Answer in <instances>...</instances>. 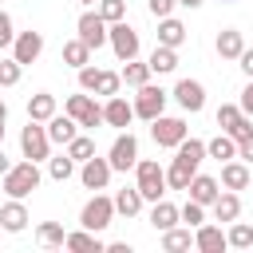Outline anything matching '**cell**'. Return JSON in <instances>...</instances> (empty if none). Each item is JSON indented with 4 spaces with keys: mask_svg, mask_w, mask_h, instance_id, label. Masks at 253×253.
I'll return each mask as SVG.
<instances>
[{
    "mask_svg": "<svg viewBox=\"0 0 253 253\" xmlns=\"http://www.w3.org/2000/svg\"><path fill=\"white\" fill-rule=\"evenodd\" d=\"M63 249H75V253H103L107 241H103L99 233H91V229H75V233L63 237Z\"/></svg>",
    "mask_w": 253,
    "mask_h": 253,
    "instance_id": "20",
    "label": "cell"
},
{
    "mask_svg": "<svg viewBox=\"0 0 253 253\" xmlns=\"http://www.w3.org/2000/svg\"><path fill=\"white\" fill-rule=\"evenodd\" d=\"M63 237H67V233H63L59 221H40V225H36V241H40L43 249H63Z\"/></svg>",
    "mask_w": 253,
    "mask_h": 253,
    "instance_id": "31",
    "label": "cell"
},
{
    "mask_svg": "<svg viewBox=\"0 0 253 253\" xmlns=\"http://www.w3.org/2000/svg\"><path fill=\"white\" fill-rule=\"evenodd\" d=\"M119 91H123V75H119V71H103L95 95H107V99H111V95H119Z\"/></svg>",
    "mask_w": 253,
    "mask_h": 253,
    "instance_id": "43",
    "label": "cell"
},
{
    "mask_svg": "<svg viewBox=\"0 0 253 253\" xmlns=\"http://www.w3.org/2000/svg\"><path fill=\"white\" fill-rule=\"evenodd\" d=\"M186 194H190L198 206H213V198L221 194V182H217V178H210V174H194V178H190V186H186Z\"/></svg>",
    "mask_w": 253,
    "mask_h": 253,
    "instance_id": "17",
    "label": "cell"
},
{
    "mask_svg": "<svg viewBox=\"0 0 253 253\" xmlns=\"http://www.w3.org/2000/svg\"><path fill=\"white\" fill-rule=\"evenodd\" d=\"M99 79H103V67H79V91H99Z\"/></svg>",
    "mask_w": 253,
    "mask_h": 253,
    "instance_id": "42",
    "label": "cell"
},
{
    "mask_svg": "<svg viewBox=\"0 0 253 253\" xmlns=\"http://www.w3.org/2000/svg\"><path fill=\"white\" fill-rule=\"evenodd\" d=\"M178 221H186V225H190V229H198V225H202V221H206V206H198V202H194V198H190V202H186V206H182V210H178Z\"/></svg>",
    "mask_w": 253,
    "mask_h": 253,
    "instance_id": "39",
    "label": "cell"
},
{
    "mask_svg": "<svg viewBox=\"0 0 253 253\" xmlns=\"http://www.w3.org/2000/svg\"><path fill=\"white\" fill-rule=\"evenodd\" d=\"M194 174H198V170H194V166H186V162H182V158H174V162H170V166H166V190H186V186H190V178H194Z\"/></svg>",
    "mask_w": 253,
    "mask_h": 253,
    "instance_id": "30",
    "label": "cell"
},
{
    "mask_svg": "<svg viewBox=\"0 0 253 253\" xmlns=\"http://www.w3.org/2000/svg\"><path fill=\"white\" fill-rule=\"evenodd\" d=\"M237 158H241V162H253V134L237 138Z\"/></svg>",
    "mask_w": 253,
    "mask_h": 253,
    "instance_id": "47",
    "label": "cell"
},
{
    "mask_svg": "<svg viewBox=\"0 0 253 253\" xmlns=\"http://www.w3.org/2000/svg\"><path fill=\"white\" fill-rule=\"evenodd\" d=\"M63 63H67V67H75V71H79V67H87V63H91V47H87L79 36H75V40H67V43H63Z\"/></svg>",
    "mask_w": 253,
    "mask_h": 253,
    "instance_id": "29",
    "label": "cell"
},
{
    "mask_svg": "<svg viewBox=\"0 0 253 253\" xmlns=\"http://www.w3.org/2000/svg\"><path fill=\"white\" fill-rule=\"evenodd\" d=\"M8 166H12V158H8V154H4V142H0V174H4V170H8Z\"/></svg>",
    "mask_w": 253,
    "mask_h": 253,
    "instance_id": "49",
    "label": "cell"
},
{
    "mask_svg": "<svg viewBox=\"0 0 253 253\" xmlns=\"http://www.w3.org/2000/svg\"><path fill=\"white\" fill-rule=\"evenodd\" d=\"M146 8H150V16H154V20L174 16V0H146Z\"/></svg>",
    "mask_w": 253,
    "mask_h": 253,
    "instance_id": "45",
    "label": "cell"
},
{
    "mask_svg": "<svg viewBox=\"0 0 253 253\" xmlns=\"http://www.w3.org/2000/svg\"><path fill=\"white\" fill-rule=\"evenodd\" d=\"M130 119H134V107H130L123 95H111V99L103 103V123H107V126L126 130V126H130Z\"/></svg>",
    "mask_w": 253,
    "mask_h": 253,
    "instance_id": "14",
    "label": "cell"
},
{
    "mask_svg": "<svg viewBox=\"0 0 253 253\" xmlns=\"http://www.w3.org/2000/svg\"><path fill=\"white\" fill-rule=\"evenodd\" d=\"M206 154H210V158H217V162H229V158H237V142L221 130L217 138H210V142H206Z\"/></svg>",
    "mask_w": 253,
    "mask_h": 253,
    "instance_id": "34",
    "label": "cell"
},
{
    "mask_svg": "<svg viewBox=\"0 0 253 253\" xmlns=\"http://www.w3.org/2000/svg\"><path fill=\"white\" fill-rule=\"evenodd\" d=\"M79 4H83V8H91V4H99V0H79Z\"/></svg>",
    "mask_w": 253,
    "mask_h": 253,
    "instance_id": "52",
    "label": "cell"
},
{
    "mask_svg": "<svg viewBox=\"0 0 253 253\" xmlns=\"http://www.w3.org/2000/svg\"><path fill=\"white\" fill-rule=\"evenodd\" d=\"M221 4H233V0H221Z\"/></svg>",
    "mask_w": 253,
    "mask_h": 253,
    "instance_id": "54",
    "label": "cell"
},
{
    "mask_svg": "<svg viewBox=\"0 0 253 253\" xmlns=\"http://www.w3.org/2000/svg\"><path fill=\"white\" fill-rule=\"evenodd\" d=\"M225 241H229V249H253V225L249 221H229Z\"/></svg>",
    "mask_w": 253,
    "mask_h": 253,
    "instance_id": "35",
    "label": "cell"
},
{
    "mask_svg": "<svg viewBox=\"0 0 253 253\" xmlns=\"http://www.w3.org/2000/svg\"><path fill=\"white\" fill-rule=\"evenodd\" d=\"M67 154H71L75 162H87V158L95 154V138H87V134H75V138L67 142Z\"/></svg>",
    "mask_w": 253,
    "mask_h": 253,
    "instance_id": "38",
    "label": "cell"
},
{
    "mask_svg": "<svg viewBox=\"0 0 253 253\" xmlns=\"http://www.w3.org/2000/svg\"><path fill=\"white\" fill-rule=\"evenodd\" d=\"M20 150H24V158H32V162H47V158H51V138H47V126L28 119V126L20 130Z\"/></svg>",
    "mask_w": 253,
    "mask_h": 253,
    "instance_id": "4",
    "label": "cell"
},
{
    "mask_svg": "<svg viewBox=\"0 0 253 253\" xmlns=\"http://www.w3.org/2000/svg\"><path fill=\"white\" fill-rule=\"evenodd\" d=\"M63 111L79 123V126H87V130H95V126H103V107L91 99V91H79V95H67V103H63Z\"/></svg>",
    "mask_w": 253,
    "mask_h": 253,
    "instance_id": "3",
    "label": "cell"
},
{
    "mask_svg": "<svg viewBox=\"0 0 253 253\" xmlns=\"http://www.w3.org/2000/svg\"><path fill=\"white\" fill-rule=\"evenodd\" d=\"M174 99H178V107L182 111H190V115H198L202 107H206V87L198 83V79H178V87L170 91Z\"/></svg>",
    "mask_w": 253,
    "mask_h": 253,
    "instance_id": "13",
    "label": "cell"
},
{
    "mask_svg": "<svg viewBox=\"0 0 253 253\" xmlns=\"http://www.w3.org/2000/svg\"><path fill=\"white\" fill-rule=\"evenodd\" d=\"M241 119H245V111H241L237 103H221V107H217V126H221L225 134H229V130H233Z\"/></svg>",
    "mask_w": 253,
    "mask_h": 253,
    "instance_id": "37",
    "label": "cell"
},
{
    "mask_svg": "<svg viewBox=\"0 0 253 253\" xmlns=\"http://www.w3.org/2000/svg\"><path fill=\"white\" fill-rule=\"evenodd\" d=\"M43 126H47V138H51V146H67V142H71V138L79 134V123H75V119H71L67 111H63V115L55 111V115H51V119H47Z\"/></svg>",
    "mask_w": 253,
    "mask_h": 253,
    "instance_id": "15",
    "label": "cell"
},
{
    "mask_svg": "<svg viewBox=\"0 0 253 253\" xmlns=\"http://www.w3.org/2000/svg\"><path fill=\"white\" fill-rule=\"evenodd\" d=\"M213 47H217V55H221V59H237V55L245 51V36H241L237 28H225V32H217Z\"/></svg>",
    "mask_w": 253,
    "mask_h": 253,
    "instance_id": "21",
    "label": "cell"
},
{
    "mask_svg": "<svg viewBox=\"0 0 253 253\" xmlns=\"http://www.w3.org/2000/svg\"><path fill=\"white\" fill-rule=\"evenodd\" d=\"M237 63H241V71H245V75L253 79V47H245V51L237 55Z\"/></svg>",
    "mask_w": 253,
    "mask_h": 253,
    "instance_id": "48",
    "label": "cell"
},
{
    "mask_svg": "<svg viewBox=\"0 0 253 253\" xmlns=\"http://www.w3.org/2000/svg\"><path fill=\"white\" fill-rule=\"evenodd\" d=\"M111 162L107 158H99V154H91L87 162H79V182L87 186V190H107V182H111Z\"/></svg>",
    "mask_w": 253,
    "mask_h": 253,
    "instance_id": "12",
    "label": "cell"
},
{
    "mask_svg": "<svg viewBox=\"0 0 253 253\" xmlns=\"http://www.w3.org/2000/svg\"><path fill=\"white\" fill-rule=\"evenodd\" d=\"M107 24H115V20H126V0H99V8H95Z\"/></svg>",
    "mask_w": 253,
    "mask_h": 253,
    "instance_id": "40",
    "label": "cell"
},
{
    "mask_svg": "<svg viewBox=\"0 0 253 253\" xmlns=\"http://www.w3.org/2000/svg\"><path fill=\"white\" fill-rule=\"evenodd\" d=\"M190 245H194V233H190V225H186V229H178V225L162 229V249H166V253H182V249H190Z\"/></svg>",
    "mask_w": 253,
    "mask_h": 253,
    "instance_id": "32",
    "label": "cell"
},
{
    "mask_svg": "<svg viewBox=\"0 0 253 253\" xmlns=\"http://www.w3.org/2000/svg\"><path fill=\"white\" fill-rule=\"evenodd\" d=\"M150 75H170V71H178V47H166V43H158L154 51H150Z\"/></svg>",
    "mask_w": 253,
    "mask_h": 253,
    "instance_id": "22",
    "label": "cell"
},
{
    "mask_svg": "<svg viewBox=\"0 0 253 253\" xmlns=\"http://www.w3.org/2000/svg\"><path fill=\"white\" fill-rule=\"evenodd\" d=\"M150 225L162 233V229H170V225H178V206L174 202H166V198H158V202H150Z\"/></svg>",
    "mask_w": 253,
    "mask_h": 253,
    "instance_id": "25",
    "label": "cell"
},
{
    "mask_svg": "<svg viewBox=\"0 0 253 253\" xmlns=\"http://www.w3.org/2000/svg\"><path fill=\"white\" fill-rule=\"evenodd\" d=\"M213 217H217V221H237V217H241V198H237V190H221V194L213 198Z\"/></svg>",
    "mask_w": 253,
    "mask_h": 253,
    "instance_id": "23",
    "label": "cell"
},
{
    "mask_svg": "<svg viewBox=\"0 0 253 253\" xmlns=\"http://www.w3.org/2000/svg\"><path fill=\"white\" fill-rule=\"evenodd\" d=\"M111 202H115V213H123V217H134V213L142 210V194H138V186H126V190H119Z\"/></svg>",
    "mask_w": 253,
    "mask_h": 253,
    "instance_id": "28",
    "label": "cell"
},
{
    "mask_svg": "<svg viewBox=\"0 0 253 253\" xmlns=\"http://www.w3.org/2000/svg\"><path fill=\"white\" fill-rule=\"evenodd\" d=\"M111 217H115V202H111L107 194H95V198L79 210V225L91 229V233H103V229L111 225Z\"/></svg>",
    "mask_w": 253,
    "mask_h": 253,
    "instance_id": "6",
    "label": "cell"
},
{
    "mask_svg": "<svg viewBox=\"0 0 253 253\" xmlns=\"http://www.w3.org/2000/svg\"><path fill=\"white\" fill-rule=\"evenodd\" d=\"M237 107H241V111H245V115L253 119V79H249V83L241 87V99H237Z\"/></svg>",
    "mask_w": 253,
    "mask_h": 253,
    "instance_id": "46",
    "label": "cell"
},
{
    "mask_svg": "<svg viewBox=\"0 0 253 253\" xmlns=\"http://www.w3.org/2000/svg\"><path fill=\"white\" fill-rule=\"evenodd\" d=\"M40 182H43V174H40V162H32V158L12 162V166L0 174V190H4L8 198H28L32 190H40Z\"/></svg>",
    "mask_w": 253,
    "mask_h": 253,
    "instance_id": "1",
    "label": "cell"
},
{
    "mask_svg": "<svg viewBox=\"0 0 253 253\" xmlns=\"http://www.w3.org/2000/svg\"><path fill=\"white\" fill-rule=\"evenodd\" d=\"M119 75H123V83H126V87H142V83H150V63H138V55H134V59H126V63H123V71H119Z\"/></svg>",
    "mask_w": 253,
    "mask_h": 253,
    "instance_id": "33",
    "label": "cell"
},
{
    "mask_svg": "<svg viewBox=\"0 0 253 253\" xmlns=\"http://www.w3.org/2000/svg\"><path fill=\"white\" fill-rule=\"evenodd\" d=\"M0 123H8V103L0 99Z\"/></svg>",
    "mask_w": 253,
    "mask_h": 253,
    "instance_id": "51",
    "label": "cell"
},
{
    "mask_svg": "<svg viewBox=\"0 0 253 253\" xmlns=\"http://www.w3.org/2000/svg\"><path fill=\"white\" fill-rule=\"evenodd\" d=\"M12 40H16V32H12V16L0 8V47H12Z\"/></svg>",
    "mask_w": 253,
    "mask_h": 253,
    "instance_id": "44",
    "label": "cell"
},
{
    "mask_svg": "<svg viewBox=\"0 0 253 253\" xmlns=\"http://www.w3.org/2000/svg\"><path fill=\"white\" fill-rule=\"evenodd\" d=\"M20 75H24V63H16V59H0V87H16Z\"/></svg>",
    "mask_w": 253,
    "mask_h": 253,
    "instance_id": "41",
    "label": "cell"
},
{
    "mask_svg": "<svg viewBox=\"0 0 253 253\" xmlns=\"http://www.w3.org/2000/svg\"><path fill=\"white\" fill-rule=\"evenodd\" d=\"M194 249H202V253H221V249H229V241H225V233H221V225H198L194 229Z\"/></svg>",
    "mask_w": 253,
    "mask_h": 253,
    "instance_id": "18",
    "label": "cell"
},
{
    "mask_svg": "<svg viewBox=\"0 0 253 253\" xmlns=\"http://www.w3.org/2000/svg\"><path fill=\"white\" fill-rule=\"evenodd\" d=\"M47 174H51L55 182H67V178L75 174V158H71L67 150H63L59 158H47Z\"/></svg>",
    "mask_w": 253,
    "mask_h": 253,
    "instance_id": "36",
    "label": "cell"
},
{
    "mask_svg": "<svg viewBox=\"0 0 253 253\" xmlns=\"http://www.w3.org/2000/svg\"><path fill=\"white\" fill-rule=\"evenodd\" d=\"M51 115H55V95L36 91V95L28 99V119H32V123H47Z\"/></svg>",
    "mask_w": 253,
    "mask_h": 253,
    "instance_id": "26",
    "label": "cell"
},
{
    "mask_svg": "<svg viewBox=\"0 0 253 253\" xmlns=\"http://www.w3.org/2000/svg\"><path fill=\"white\" fill-rule=\"evenodd\" d=\"M150 134H154V142L158 146H166V150H174L186 134H190V126H186V119H174V115H158V119H150Z\"/></svg>",
    "mask_w": 253,
    "mask_h": 253,
    "instance_id": "8",
    "label": "cell"
},
{
    "mask_svg": "<svg viewBox=\"0 0 253 253\" xmlns=\"http://www.w3.org/2000/svg\"><path fill=\"white\" fill-rule=\"evenodd\" d=\"M174 150H178L174 158H182V162H186V166H194V170L206 162V142H202V138H190V134H186V138H182Z\"/></svg>",
    "mask_w": 253,
    "mask_h": 253,
    "instance_id": "27",
    "label": "cell"
},
{
    "mask_svg": "<svg viewBox=\"0 0 253 253\" xmlns=\"http://www.w3.org/2000/svg\"><path fill=\"white\" fill-rule=\"evenodd\" d=\"M134 186H138L142 202H158L166 194V170L154 158H138L134 162Z\"/></svg>",
    "mask_w": 253,
    "mask_h": 253,
    "instance_id": "2",
    "label": "cell"
},
{
    "mask_svg": "<svg viewBox=\"0 0 253 253\" xmlns=\"http://www.w3.org/2000/svg\"><path fill=\"white\" fill-rule=\"evenodd\" d=\"M174 4H182V8H202L206 0H174Z\"/></svg>",
    "mask_w": 253,
    "mask_h": 253,
    "instance_id": "50",
    "label": "cell"
},
{
    "mask_svg": "<svg viewBox=\"0 0 253 253\" xmlns=\"http://www.w3.org/2000/svg\"><path fill=\"white\" fill-rule=\"evenodd\" d=\"M221 190H245L249 186V162H241V158H229V162H221Z\"/></svg>",
    "mask_w": 253,
    "mask_h": 253,
    "instance_id": "19",
    "label": "cell"
},
{
    "mask_svg": "<svg viewBox=\"0 0 253 253\" xmlns=\"http://www.w3.org/2000/svg\"><path fill=\"white\" fill-rule=\"evenodd\" d=\"M40 55H43V32H32V28H28V32H16V40H12V59L28 67V63H36Z\"/></svg>",
    "mask_w": 253,
    "mask_h": 253,
    "instance_id": "11",
    "label": "cell"
},
{
    "mask_svg": "<svg viewBox=\"0 0 253 253\" xmlns=\"http://www.w3.org/2000/svg\"><path fill=\"white\" fill-rule=\"evenodd\" d=\"M0 142H4V123H0Z\"/></svg>",
    "mask_w": 253,
    "mask_h": 253,
    "instance_id": "53",
    "label": "cell"
},
{
    "mask_svg": "<svg viewBox=\"0 0 253 253\" xmlns=\"http://www.w3.org/2000/svg\"><path fill=\"white\" fill-rule=\"evenodd\" d=\"M134 91H138L134 103H130V107H134V119H146V123H150V119H158V115L166 111V99H170V95H166L162 87L142 83V87H134Z\"/></svg>",
    "mask_w": 253,
    "mask_h": 253,
    "instance_id": "7",
    "label": "cell"
},
{
    "mask_svg": "<svg viewBox=\"0 0 253 253\" xmlns=\"http://www.w3.org/2000/svg\"><path fill=\"white\" fill-rule=\"evenodd\" d=\"M28 221H32V213H28L24 198H12V202L0 210V229H4V233H24Z\"/></svg>",
    "mask_w": 253,
    "mask_h": 253,
    "instance_id": "16",
    "label": "cell"
},
{
    "mask_svg": "<svg viewBox=\"0 0 253 253\" xmlns=\"http://www.w3.org/2000/svg\"><path fill=\"white\" fill-rule=\"evenodd\" d=\"M75 32H79V40H83V43H87L91 51L107 43V20H103L99 12H91V8H87V12L79 16V20H75Z\"/></svg>",
    "mask_w": 253,
    "mask_h": 253,
    "instance_id": "10",
    "label": "cell"
},
{
    "mask_svg": "<svg viewBox=\"0 0 253 253\" xmlns=\"http://www.w3.org/2000/svg\"><path fill=\"white\" fill-rule=\"evenodd\" d=\"M107 162H111V170H123V174L134 170V162H138V138L130 130H119V138L107 150Z\"/></svg>",
    "mask_w": 253,
    "mask_h": 253,
    "instance_id": "9",
    "label": "cell"
},
{
    "mask_svg": "<svg viewBox=\"0 0 253 253\" xmlns=\"http://www.w3.org/2000/svg\"><path fill=\"white\" fill-rule=\"evenodd\" d=\"M107 43H111V51L119 55V63H126V59H134V55H138V32H134L126 20L107 24Z\"/></svg>",
    "mask_w": 253,
    "mask_h": 253,
    "instance_id": "5",
    "label": "cell"
},
{
    "mask_svg": "<svg viewBox=\"0 0 253 253\" xmlns=\"http://www.w3.org/2000/svg\"><path fill=\"white\" fill-rule=\"evenodd\" d=\"M158 43H166V47H182V43H186V24L174 20V16H162V20H158Z\"/></svg>",
    "mask_w": 253,
    "mask_h": 253,
    "instance_id": "24",
    "label": "cell"
}]
</instances>
